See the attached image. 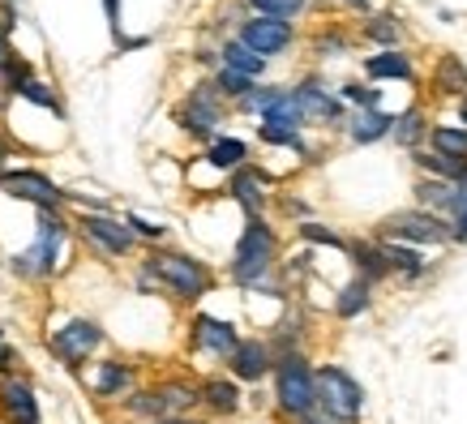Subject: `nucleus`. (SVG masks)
<instances>
[{"label":"nucleus","mask_w":467,"mask_h":424,"mask_svg":"<svg viewBox=\"0 0 467 424\" xmlns=\"http://www.w3.org/2000/svg\"><path fill=\"white\" fill-rule=\"evenodd\" d=\"M155 390H159V403H163V416H189V408H198V386L163 382Z\"/></svg>","instance_id":"obj_19"},{"label":"nucleus","mask_w":467,"mask_h":424,"mask_svg":"<svg viewBox=\"0 0 467 424\" xmlns=\"http://www.w3.org/2000/svg\"><path fill=\"white\" fill-rule=\"evenodd\" d=\"M368 78H411V65L403 52H382V57H368L365 60Z\"/></svg>","instance_id":"obj_27"},{"label":"nucleus","mask_w":467,"mask_h":424,"mask_svg":"<svg viewBox=\"0 0 467 424\" xmlns=\"http://www.w3.org/2000/svg\"><path fill=\"white\" fill-rule=\"evenodd\" d=\"M60 236H65L60 214L57 211H39V236H35V244H30L26 253L14 257V270H17V274H26V279H43V274H52V266H57Z\"/></svg>","instance_id":"obj_5"},{"label":"nucleus","mask_w":467,"mask_h":424,"mask_svg":"<svg viewBox=\"0 0 467 424\" xmlns=\"http://www.w3.org/2000/svg\"><path fill=\"white\" fill-rule=\"evenodd\" d=\"M429 141H433V150H438V155L467 159V129H446V125H438L433 133H429Z\"/></svg>","instance_id":"obj_26"},{"label":"nucleus","mask_w":467,"mask_h":424,"mask_svg":"<svg viewBox=\"0 0 467 424\" xmlns=\"http://www.w3.org/2000/svg\"><path fill=\"white\" fill-rule=\"evenodd\" d=\"M382 249V257H386V270H403V274H420V257L411 253V249H403V244H395V241H382L378 244Z\"/></svg>","instance_id":"obj_30"},{"label":"nucleus","mask_w":467,"mask_h":424,"mask_svg":"<svg viewBox=\"0 0 467 424\" xmlns=\"http://www.w3.org/2000/svg\"><path fill=\"white\" fill-rule=\"evenodd\" d=\"M133 390V368L125 360H99V373H95V395L99 398H120Z\"/></svg>","instance_id":"obj_16"},{"label":"nucleus","mask_w":467,"mask_h":424,"mask_svg":"<svg viewBox=\"0 0 467 424\" xmlns=\"http://www.w3.org/2000/svg\"><path fill=\"white\" fill-rule=\"evenodd\" d=\"M368 287H373V283H365V279L348 283L339 292V300H335V313H339V317H356L360 309H368Z\"/></svg>","instance_id":"obj_29"},{"label":"nucleus","mask_w":467,"mask_h":424,"mask_svg":"<svg viewBox=\"0 0 467 424\" xmlns=\"http://www.w3.org/2000/svg\"><path fill=\"white\" fill-rule=\"evenodd\" d=\"M47 343H52V352H57L65 365L78 368L86 356H90V352H95V347L103 343V330H99L95 322H86V317H73V322L60 326V330H57V335H52Z\"/></svg>","instance_id":"obj_6"},{"label":"nucleus","mask_w":467,"mask_h":424,"mask_svg":"<svg viewBox=\"0 0 467 424\" xmlns=\"http://www.w3.org/2000/svg\"><path fill=\"white\" fill-rule=\"evenodd\" d=\"M193 343H198L202 352H211V356H232L236 352V343H241V335H236V326H227L219 322V317H206L202 313L198 322H193Z\"/></svg>","instance_id":"obj_14"},{"label":"nucleus","mask_w":467,"mask_h":424,"mask_svg":"<svg viewBox=\"0 0 467 424\" xmlns=\"http://www.w3.org/2000/svg\"><path fill=\"white\" fill-rule=\"evenodd\" d=\"M9 365H14V352H9V347L0 343V373H9Z\"/></svg>","instance_id":"obj_45"},{"label":"nucleus","mask_w":467,"mask_h":424,"mask_svg":"<svg viewBox=\"0 0 467 424\" xmlns=\"http://www.w3.org/2000/svg\"><path fill=\"white\" fill-rule=\"evenodd\" d=\"M176 120H181V129H189L193 138H211L214 125L223 120V112H219V95H214V86H198V90L189 95V103H184L181 112H176Z\"/></svg>","instance_id":"obj_11"},{"label":"nucleus","mask_w":467,"mask_h":424,"mask_svg":"<svg viewBox=\"0 0 467 424\" xmlns=\"http://www.w3.org/2000/svg\"><path fill=\"white\" fill-rule=\"evenodd\" d=\"M292 95H296V103H300V112H305V120H339V116H343V108L330 99V95H326L317 82L296 86Z\"/></svg>","instance_id":"obj_15"},{"label":"nucleus","mask_w":467,"mask_h":424,"mask_svg":"<svg viewBox=\"0 0 467 424\" xmlns=\"http://www.w3.org/2000/svg\"><path fill=\"white\" fill-rule=\"evenodd\" d=\"M227 368H232L236 382H262L270 368H275V352H270V343H262V339H241L236 352L227 356Z\"/></svg>","instance_id":"obj_12"},{"label":"nucleus","mask_w":467,"mask_h":424,"mask_svg":"<svg viewBox=\"0 0 467 424\" xmlns=\"http://www.w3.org/2000/svg\"><path fill=\"white\" fill-rule=\"evenodd\" d=\"M241 43L249 52H257L262 60L279 57L292 47V22H279V17H249L241 26Z\"/></svg>","instance_id":"obj_9"},{"label":"nucleus","mask_w":467,"mask_h":424,"mask_svg":"<svg viewBox=\"0 0 467 424\" xmlns=\"http://www.w3.org/2000/svg\"><path fill=\"white\" fill-rule=\"evenodd\" d=\"M108 17H112V26H116V0H108Z\"/></svg>","instance_id":"obj_47"},{"label":"nucleus","mask_w":467,"mask_h":424,"mask_svg":"<svg viewBox=\"0 0 467 424\" xmlns=\"http://www.w3.org/2000/svg\"><path fill=\"white\" fill-rule=\"evenodd\" d=\"M296 424H343V420H335V416H326L322 408H313V411H305Z\"/></svg>","instance_id":"obj_42"},{"label":"nucleus","mask_w":467,"mask_h":424,"mask_svg":"<svg viewBox=\"0 0 467 424\" xmlns=\"http://www.w3.org/2000/svg\"><path fill=\"white\" fill-rule=\"evenodd\" d=\"M356 266L365 270L360 279L365 283H378L386 274V257H382V249L378 244H356Z\"/></svg>","instance_id":"obj_31"},{"label":"nucleus","mask_w":467,"mask_h":424,"mask_svg":"<svg viewBox=\"0 0 467 424\" xmlns=\"http://www.w3.org/2000/svg\"><path fill=\"white\" fill-rule=\"evenodd\" d=\"M390 133V116L378 112V108H365V112L352 116V138L356 141H378Z\"/></svg>","instance_id":"obj_23"},{"label":"nucleus","mask_w":467,"mask_h":424,"mask_svg":"<svg viewBox=\"0 0 467 424\" xmlns=\"http://www.w3.org/2000/svg\"><path fill=\"white\" fill-rule=\"evenodd\" d=\"M275 266V232H270L262 219L244 227L241 244H236V257H232V279L241 287H257V283L270 274Z\"/></svg>","instance_id":"obj_4"},{"label":"nucleus","mask_w":467,"mask_h":424,"mask_svg":"<svg viewBox=\"0 0 467 424\" xmlns=\"http://www.w3.org/2000/svg\"><path fill=\"white\" fill-rule=\"evenodd\" d=\"M454 193H459V184H451V181H433V176L416 184V198H420V206H425L429 214L451 211V206H454Z\"/></svg>","instance_id":"obj_20"},{"label":"nucleus","mask_w":467,"mask_h":424,"mask_svg":"<svg viewBox=\"0 0 467 424\" xmlns=\"http://www.w3.org/2000/svg\"><path fill=\"white\" fill-rule=\"evenodd\" d=\"M390 129H395V141H403V146H411V141L420 138V129H425V120H420V112H403V116H399V120H395V125H390Z\"/></svg>","instance_id":"obj_36"},{"label":"nucleus","mask_w":467,"mask_h":424,"mask_svg":"<svg viewBox=\"0 0 467 424\" xmlns=\"http://www.w3.org/2000/svg\"><path fill=\"white\" fill-rule=\"evenodd\" d=\"M146 270H150V279L163 283L171 296H181V300H198L214 287L211 266H202L198 257H189V253H155L146 262Z\"/></svg>","instance_id":"obj_1"},{"label":"nucleus","mask_w":467,"mask_h":424,"mask_svg":"<svg viewBox=\"0 0 467 424\" xmlns=\"http://www.w3.org/2000/svg\"><path fill=\"white\" fill-rule=\"evenodd\" d=\"M244 155H249V146L236 138H219V141H211V150H206V159H211L214 168H241Z\"/></svg>","instance_id":"obj_25"},{"label":"nucleus","mask_w":467,"mask_h":424,"mask_svg":"<svg viewBox=\"0 0 467 424\" xmlns=\"http://www.w3.org/2000/svg\"><path fill=\"white\" fill-rule=\"evenodd\" d=\"M17 95H22V99H30V103H39V108H47V112H57V116H60L57 95H52V90H47V86L39 82V78H26V82L17 86Z\"/></svg>","instance_id":"obj_34"},{"label":"nucleus","mask_w":467,"mask_h":424,"mask_svg":"<svg viewBox=\"0 0 467 424\" xmlns=\"http://www.w3.org/2000/svg\"><path fill=\"white\" fill-rule=\"evenodd\" d=\"M365 35L368 39H378V43H386V52H395V43H399V22L390 14H378L373 22L365 26Z\"/></svg>","instance_id":"obj_33"},{"label":"nucleus","mask_w":467,"mask_h":424,"mask_svg":"<svg viewBox=\"0 0 467 424\" xmlns=\"http://www.w3.org/2000/svg\"><path fill=\"white\" fill-rule=\"evenodd\" d=\"M348 5H352V9H365V5H368V0H348Z\"/></svg>","instance_id":"obj_48"},{"label":"nucleus","mask_w":467,"mask_h":424,"mask_svg":"<svg viewBox=\"0 0 467 424\" xmlns=\"http://www.w3.org/2000/svg\"><path fill=\"white\" fill-rule=\"evenodd\" d=\"M262 125H270V129H292V133H296V129L305 125V112H300L296 95H292V90H279V95L266 103V112H262Z\"/></svg>","instance_id":"obj_18"},{"label":"nucleus","mask_w":467,"mask_h":424,"mask_svg":"<svg viewBox=\"0 0 467 424\" xmlns=\"http://www.w3.org/2000/svg\"><path fill=\"white\" fill-rule=\"evenodd\" d=\"M0 408L14 424H39V398L26 377H14V373L0 377Z\"/></svg>","instance_id":"obj_13"},{"label":"nucleus","mask_w":467,"mask_h":424,"mask_svg":"<svg viewBox=\"0 0 467 424\" xmlns=\"http://www.w3.org/2000/svg\"><path fill=\"white\" fill-rule=\"evenodd\" d=\"M14 60H17V52H14V47H9V39H5V30H0V73L9 69Z\"/></svg>","instance_id":"obj_43"},{"label":"nucleus","mask_w":467,"mask_h":424,"mask_svg":"<svg viewBox=\"0 0 467 424\" xmlns=\"http://www.w3.org/2000/svg\"><path fill=\"white\" fill-rule=\"evenodd\" d=\"M313 390H317V408L326 416H335L343 424H356L365 411V390L356 386V377H348L339 365L313 368Z\"/></svg>","instance_id":"obj_3"},{"label":"nucleus","mask_w":467,"mask_h":424,"mask_svg":"<svg viewBox=\"0 0 467 424\" xmlns=\"http://www.w3.org/2000/svg\"><path fill=\"white\" fill-rule=\"evenodd\" d=\"M262 184H266V176H257V171H241V176L232 181V193H236V202L249 211V219H257V214H262V202H266Z\"/></svg>","instance_id":"obj_22"},{"label":"nucleus","mask_w":467,"mask_h":424,"mask_svg":"<svg viewBox=\"0 0 467 424\" xmlns=\"http://www.w3.org/2000/svg\"><path fill=\"white\" fill-rule=\"evenodd\" d=\"M386 232L399 236V241H411V244H446V241H454L451 227L441 223L438 214H429V211L390 214V219H386Z\"/></svg>","instance_id":"obj_7"},{"label":"nucleus","mask_w":467,"mask_h":424,"mask_svg":"<svg viewBox=\"0 0 467 424\" xmlns=\"http://www.w3.org/2000/svg\"><path fill=\"white\" fill-rule=\"evenodd\" d=\"M416 163L433 176V181H451V184H463L467 181V159H451V155H416Z\"/></svg>","instance_id":"obj_21"},{"label":"nucleus","mask_w":467,"mask_h":424,"mask_svg":"<svg viewBox=\"0 0 467 424\" xmlns=\"http://www.w3.org/2000/svg\"><path fill=\"white\" fill-rule=\"evenodd\" d=\"M451 214H454V241H467V181L459 184V193H454V206H451Z\"/></svg>","instance_id":"obj_37"},{"label":"nucleus","mask_w":467,"mask_h":424,"mask_svg":"<svg viewBox=\"0 0 467 424\" xmlns=\"http://www.w3.org/2000/svg\"><path fill=\"white\" fill-rule=\"evenodd\" d=\"M262 141H270V146H296V150H300V138L292 133V129H270V125H262Z\"/></svg>","instance_id":"obj_38"},{"label":"nucleus","mask_w":467,"mask_h":424,"mask_svg":"<svg viewBox=\"0 0 467 424\" xmlns=\"http://www.w3.org/2000/svg\"><path fill=\"white\" fill-rule=\"evenodd\" d=\"M198 403H206L219 416H232V411L241 408V386L232 382V377H211V382H202Z\"/></svg>","instance_id":"obj_17"},{"label":"nucleus","mask_w":467,"mask_h":424,"mask_svg":"<svg viewBox=\"0 0 467 424\" xmlns=\"http://www.w3.org/2000/svg\"><path fill=\"white\" fill-rule=\"evenodd\" d=\"M150 424H206V420H193V416H163V420H150Z\"/></svg>","instance_id":"obj_44"},{"label":"nucleus","mask_w":467,"mask_h":424,"mask_svg":"<svg viewBox=\"0 0 467 424\" xmlns=\"http://www.w3.org/2000/svg\"><path fill=\"white\" fill-rule=\"evenodd\" d=\"M254 5L262 9V17H279V22H287V17H296L305 9V0H254Z\"/></svg>","instance_id":"obj_35"},{"label":"nucleus","mask_w":467,"mask_h":424,"mask_svg":"<svg viewBox=\"0 0 467 424\" xmlns=\"http://www.w3.org/2000/svg\"><path fill=\"white\" fill-rule=\"evenodd\" d=\"M5 159H9V146L0 141V171H5Z\"/></svg>","instance_id":"obj_46"},{"label":"nucleus","mask_w":467,"mask_h":424,"mask_svg":"<svg viewBox=\"0 0 467 424\" xmlns=\"http://www.w3.org/2000/svg\"><path fill=\"white\" fill-rule=\"evenodd\" d=\"M300 232H305V241H322V244H335V249H339V236H335V232H330V227H317V223H305L300 227Z\"/></svg>","instance_id":"obj_39"},{"label":"nucleus","mask_w":467,"mask_h":424,"mask_svg":"<svg viewBox=\"0 0 467 424\" xmlns=\"http://www.w3.org/2000/svg\"><path fill=\"white\" fill-rule=\"evenodd\" d=\"M223 69H236V73H244V78H257V73L266 69V60L257 57V52H249L241 39H232L223 47Z\"/></svg>","instance_id":"obj_24"},{"label":"nucleus","mask_w":467,"mask_h":424,"mask_svg":"<svg viewBox=\"0 0 467 424\" xmlns=\"http://www.w3.org/2000/svg\"><path fill=\"white\" fill-rule=\"evenodd\" d=\"M438 86L446 95H467V69L459 57H441L438 60Z\"/></svg>","instance_id":"obj_28"},{"label":"nucleus","mask_w":467,"mask_h":424,"mask_svg":"<svg viewBox=\"0 0 467 424\" xmlns=\"http://www.w3.org/2000/svg\"><path fill=\"white\" fill-rule=\"evenodd\" d=\"M249 90H254V78H244V73H236V69H219V78H214V95L244 99Z\"/></svg>","instance_id":"obj_32"},{"label":"nucleus","mask_w":467,"mask_h":424,"mask_svg":"<svg viewBox=\"0 0 467 424\" xmlns=\"http://www.w3.org/2000/svg\"><path fill=\"white\" fill-rule=\"evenodd\" d=\"M275 403L284 416L300 420L305 411L317 408V390H313V368L300 352H287L279 365H275Z\"/></svg>","instance_id":"obj_2"},{"label":"nucleus","mask_w":467,"mask_h":424,"mask_svg":"<svg viewBox=\"0 0 467 424\" xmlns=\"http://www.w3.org/2000/svg\"><path fill=\"white\" fill-rule=\"evenodd\" d=\"M125 223H129V232H133V236H150V241H159V236H163V227L146 223V219H138V214H133V219H125Z\"/></svg>","instance_id":"obj_41"},{"label":"nucleus","mask_w":467,"mask_h":424,"mask_svg":"<svg viewBox=\"0 0 467 424\" xmlns=\"http://www.w3.org/2000/svg\"><path fill=\"white\" fill-rule=\"evenodd\" d=\"M0 189L9 198L35 202L39 211H60V202H65V193L47 176H39V171H0Z\"/></svg>","instance_id":"obj_8"},{"label":"nucleus","mask_w":467,"mask_h":424,"mask_svg":"<svg viewBox=\"0 0 467 424\" xmlns=\"http://www.w3.org/2000/svg\"><path fill=\"white\" fill-rule=\"evenodd\" d=\"M82 236L99 253H108V257H125L133 244H138V236L129 232V223H120V219H108V214H86L82 219Z\"/></svg>","instance_id":"obj_10"},{"label":"nucleus","mask_w":467,"mask_h":424,"mask_svg":"<svg viewBox=\"0 0 467 424\" xmlns=\"http://www.w3.org/2000/svg\"><path fill=\"white\" fill-rule=\"evenodd\" d=\"M343 99L360 103V108H378V90H360V86H343Z\"/></svg>","instance_id":"obj_40"}]
</instances>
